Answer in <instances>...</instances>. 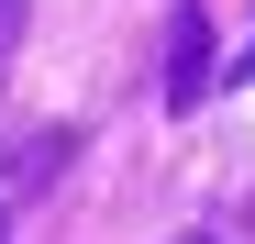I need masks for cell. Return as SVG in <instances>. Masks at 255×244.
I'll return each mask as SVG.
<instances>
[{"mask_svg":"<svg viewBox=\"0 0 255 244\" xmlns=\"http://www.w3.org/2000/svg\"><path fill=\"white\" fill-rule=\"evenodd\" d=\"M0 244H11V200H0Z\"/></svg>","mask_w":255,"mask_h":244,"instance_id":"5","label":"cell"},{"mask_svg":"<svg viewBox=\"0 0 255 244\" xmlns=\"http://www.w3.org/2000/svg\"><path fill=\"white\" fill-rule=\"evenodd\" d=\"M67 155H78V133H67V122H45V133H11L0 178H11V189H45V178H67Z\"/></svg>","mask_w":255,"mask_h":244,"instance_id":"2","label":"cell"},{"mask_svg":"<svg viewBox=\"0 0 255 244\" xmlns=\"http://www.w3.org/2000/svg\"><path fill=\"white\" fill-rule=\"evenodd\" d=\"M22 33H33V0H0V78H11V56H22Z\"/></svg>","mask_w":255,"mask_h":244,"instance_id":"3","label":"cell"},{"mask_svg":"<svg viewBox=\"0 0 255 244\" xmlns=\"http://www.w3.org/2000/svg\"><path fill=\"white\" fill-rule=\"evenodd\" d=\"M178 244H222V233H211V222H200V233H178Z\"/></svg>","mask_w":255,"mask_h":244,"instance_id":"4","label":"cell"},{"mask_svg":"<svg viewBox=\"0 0 255 244\" xmlns=\"http://www.w3.org/2000/svg\"><path fill=\"white\" fill-rule=\"evenodd\" d=\"M211 100V0H178L166 11V111Z\"/></svg>","mask_w":255,"mask_h":244,"instance_id":"1","label":"cell"}]
</instances>
